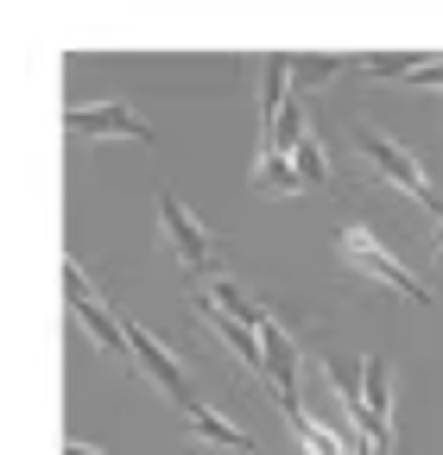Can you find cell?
I'll use <instances>...</instances> for the list:
<instances>
[{
	"instance_id": "cell-13",
	"label": "cell",
	"mask_w": 443,
	"mask_h": 455,
	"mask_svg": "<svg viewBox=\"0 0 443 455\" xmlns=\"http://www.w3.org/2000/svg\"><path fill=\"white\" fill-rule=\"evenodd\" d=\"M203 298H209V304H222V310H229V316H241V323H254V329H260V323L272 316L266 304H254V298L241 291V284H235V278H215V284H209V291H203Z\"/></svg>"
},
{
	"instance_id": "cell-1",
	"label": "cell",
	"mask_w": 443,
	"mask_h": 455,
	"mask_svg": "<svg viewBox=\"0 0 443 455\" xmlns=\"http://www.w3.org/2000/svg\"><path fill=\"white\" fill-rule=\"evenodd\" d=\"M355 146H361V158H367V171L380 184H393V190H406L418 209H431L437 221H443V203H437V190H431V178H424V164L406 152V146H393L386 133H355Z\"/></svg>"
},
{
	"instance_id": "cell-7",
	"label": "cell",
	"mask_w": 443,
	"mask_h": 455,
	"mask_svg": "<svg viewBox=\"0 0 443 455\" xmlns=\"http://www.w3.org/2000/svg\"><path fill=\"white\" fill-rule=\"evenodd\" d=\"M70 133L83 140H152V127L127 101H101V108H70Z\"/></svg>"
},
{
	"instance_id": "cell-9",
	"label": "cell",
	"mask_w": 443,
	"mask_h": 455,
	"mask_svg": "<svg viewBox=\"0 0 443 455\" xmlns=\"http://www.w3.org/2000/svg\"><path fill=\"white\" fill-rule=\"evenodd\" d=\"M361 392H367V418H361V430H367V443H374V449H386V411H393V373H386V361H380V355H361Z\"/></svg>"
},
{
	"instance_id": "cell-18",
	"label": "cell",
	"mask_w": 443,
	"mask_h": 455,
	"mask_svg": "<svg viewBox=\"0 0 443 455\" xmlns=\"http://www.w3.org/2000/svg\"><path fill=\"white\" fill-rule=\"evenodd\" d=\"M437 228H443V221H437ZM437 253H443V235H437Z\"/></svg>"
},
{
	"instance_id": "cell-10",
	"label": "cell",
	"mask_w": 443,
	"mask_h": 455,
	"mask_svg": "<svg viewBox=\"0 0 443 455\" xmlns=\"http://www.w3.org/2000/svg\"><path fill=\"white\" fill-rule=\"evenodd\" d=\"M323 379H329V392L342 398V411H349V424H361V418H367V392H361V361H342V355H323Z\"/></svg>"
},
{
	"instance_id": "cell-5",
	"label": "cell",
	"mask_w": 443,
	"mask_h": 455,
	"mask_svg": "<svg viewBox=\"0 0 443 455\" xmlns=\"http://www.w3.org/2000/svg\"><path fill=\"white\" fill-rule=\"evenodd\" d=\"M127 341H133V367H146V373H152V386H158L165 398H172V405H178V411H190V405H197V398H190V379H184V361H178L172 348H165V341H158V335H146L140 323H127Z\"/></svg>"
},
{
	"instance_id": "cell-12",
	"label": "cell",
	"mask_w": 443,
	"mask_h": 455,
	"mask_svg": "<svg viewBox=\"0 0 443 455\" xmlns=\"http://www.w3.org/2000/svg\"><path fill=\"white\" fill-rule=\"evenodd\" d=\"M184 418H190V430H197L203 443H215V449H254V443H247V430H235L229 418H215V411L203 405V398H197V405H190Z\"/></svg>"
},
{
	"instance_id": "cell-8",
	"label": "cell",
	"mask_w": 443,
	"mask_h": 455,
	"mask_svg": "<svg viewBox=\"0 0 443 455\" xmlns=\"http://www.w3.org/2000/svg\"><path fill=\"white\" fill-rule=\"evenodd\" d=\"M260 341H266V386H272V398H279V405H298V348H292V335L266 316Z\"/></svg>"
},
{
	"instance_id": "cell-11",
	"label": "cell",
	"mask_w": 443,
	"mask_h": 455,
	"mask_svg": "<svg viewBox=\"0 0 443 455\" xmlns=\"http://www.w3.org/2000/svg\"><path fill=\"white\" fill-rule=\"evenodd\" d=\"M286 101H292V57H266V76H260V127L266 133L286 114Z\"/></svg>"
},
{
	"instance_id": "cell-17",
	"label": "cell",
	"mask_w": 443,
	"mask_h": 455,
	"mask_svg": "<svg viewBox=\"0 0 443 455\" xmlns=\"http://www.w3.org/2000/svg\"><path fill=\"white\" fill-rule=\"evenodd\" d=\"M64 455H101V449H89V443H70V449H64Z\"/></svg>"
},
{
	"instance_id": "cell-15",
	"label": "cell",
	"mask_w": 443,
	"mask_h": 455,
	"mask_svg": "<svg viewBox=\"0 0 443 455\" xmlns=\"http://www.w3.org/2000/svg\"><path fill=\"white\" fill-rule=\"evenodd\" d=\"M292 70H298V76H292V89H298V95H310V89H323L336 70H349V57H298Z\"/></svg>"
},
{
	"instance_id": "cell-16",
	"label": "cell",
	"mask_w": 443,
	"mask_h": 455,
	"mask_svg": "<svg viewBox=\"0 0 443 455\" xmlns=\"http://www.w3.org/2000/svg\"><path fill=\"white\" fill-rule=\"evenodd\" d=\"M292 164L304 171V184H310V190H323V184H329V158H323V146H317V133H304V146L292 152Z\"/></svg>"
},
{
	"instance_id": "cell-4",
	"label": "cell",
	"mask_w": 443,
	"mask_h": 455,
	"mask_svg": "<svg viewBox=\"0 0 443 455\" xmlns=\"http://www.w3.org/2000/svg\"><path fill=\"white\" fill-rule=\"evenodd\" d=\"M64 284H70V316L83 323V335H95V341H101V348L115 355V361H133V341H127V323H121L115 310L101 304V291H95V284L83 278V266H77V259H64Z\"/></svg>"
},
{
	"instance_id": "cell-2",
	"label": "cell",
	"mask_w": 443,
	"mask_h": 455,
	"mask_svg": "<svg viewBox=\"0 0 443 455\" xmlns=\"http://www.w3.org/2000/svg\"><path fill=\"white\" fill-rule=\"evenodd\" d=\"M336 253L349 259V272H367V278H380V284H393V291H406L412 304H431V284H424V278H412L393 253H386V247L367 235V221H342Z\"/></svg>"
},
{
	"instance_id": "cell-3",
	"label": "cell",
	"mask_w": 443,
	"mask_h": 455,
	"mask_svg": "<svg viewBox=\"0 0 443 455\" xmlns=\"http://www.w3.org/2000/svg\"><path fill=\"white\" fill-rule=\"evenodd\" d=\"M158 228H165V247H172V259L184 266V272H203V278H215V266H222V247H215V235L178 203V196H158Z\"/></svg>"
},
{
	"instance_id": "cell-14",
	"label": "cell",
	"mask_w": 443,
	"mask_h": 455,
	"mask_svg": "<svg viewBox=\"0 0 443 455\" xmlns=\"http://www.w3.org/2000/svg\"><path fill=\"white\" fill-rule=\"evenodd\" d=\"M266 196H298V190H310L304 184V171L292 164V158H260V178H254Z\"/></svg>"
},
{
	"instance_id": "cell-6",
	"label": "cell",
	"mask_w": 443,
	"mask_h": 455,
	"mask_svg": "<svg viewBox=\"0 0 443 455\" xmlns=\"http://www.w3.org/2000/svg\"><path fill=\"white\" fill-rule=\"evenodd\" d=\"M190 310H197V316H203V323L215 329V341H222V348H229V355H235V361H241L247 373H260V379H266V341H260V329H254V323L229 316L222 304H209L203 291L190 298Z\"/></svg>"
}]
</instances>
